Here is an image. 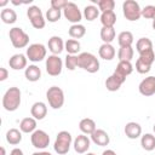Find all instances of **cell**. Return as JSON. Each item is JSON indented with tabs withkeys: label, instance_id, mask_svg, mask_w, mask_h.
<instances>
[{
	"label": "cell",
	"instance_id": "cell-1",
	"mask_svg": "<svg viewBox=\"0 0 155 155\" xmlns=\"http://www.w3.org/2000/svg\"><path fill=\"white\" fill-rule=\"evenodd\" d=\"M22 102V92L18 87H10L2 96V107L6 111H15L19 108Z\"/></svg>",
	"mask_w": 155,
	"mask_h": 155
},
{
	"label": "cell",
	"instance_id": "cell-2",
	"mask_svg": "<svg viewBox=\"0 0 155 155\" xmlns=\"http://www.w3.org/2000/svg\"><path fill=\"white\" fill-rule=\"evenodd\" d=\"M78 68L93 74L99 70V61L91 52H81L78 54Z\"/></svg>",
	"mask_w": 155,
	"mask_h": 155
},
{
	"label": "cell",
	"instance_id": "cell-3",
	"mask_svg": "<svg viewBox=\"0 0 155 155\" xmlns=\"http://www.w3.org/2000/svg\"><path fill=\"white\" fill-rule=\"evenodd\" d=\"M73 137L70 132L68 131H61L57 133L56 140L53 143V149L58 155H65L69 150L70 147L73 145Z\"/></svg>",
	"mask_w": 155,
	"mask_h": 155
},
{
	"label": "cell",
	"instance_id": "cell-4",
	"mask_svg": "<svg viewBox=\"0 0 155 155\" xmlns=\"http://www.w3.org/2000/svg\"><path fill=\"white\" fill-rule=\"evenodd\" d=\"M11 44L15 48H24L29 45V35L19 27H13L8 31Z\"/></svg>",
	"mask_w": 155,
	"mask_h": 155
},
{
	"label": "cell",
	"instance_id": "cell-5",
	"mask_svg": "<svg viewBox=\"0 0 155 155\" xmlns=\"http://www.w3.org/2000/svg\"><path fill=\"white\" fill-rule=\"evenodd\" d=\"M46 99L52 109H61L64 104V92L58 86H51L46 91Z\"/></svg>",
	"mask_w": 155,
	"mask_h": 155
},
{
	"label": "cell",
	"instance_id": "cell-6",
	"mask_svg": "<svg viewBox=\"0 0 155 155\" xmlns=\"http://www.w3.org/2000/svg\"><path fill=\"white\" fill-rule=\"evenodd\" d=\"M122 12L127 21L134 22L142 17V8L139 4L134 0H126L122 4Z\"/></svg>",
	"mask_w": 155,
	"mask_h": 155
},
{
	"label": "cell",
	"instance_id": "cell-7",
	"mask_svg": "<svg viewBox=\"0 0 155 155\" xmlns=\"http://www.w3.org/2000/svg\"><path fill=\"white\" fill-rule=\"evenodd\" d=\"M46 54H47V48L42 44H31V45H29L28 48H27V53H25L27 58L29 61L34 62V63L41 62L45 58H47Z\"/></svg>",
	"mask_w": 155,
	"mask_h": 155
},
{
	"label": "cell",
	"instance_id": "cell-8",
	"mask_svg": "<svg viewBox=\"0 0 155 155\" xmlns=\"http://www.w3.org/2000/svg\"><path fill=\"white\" fill-rule=\"evenodd\" d=\"M63 61L59 56H56V54H51L46 58L45 61V67H46V71L48 75L51 76H58L61 75L62 70H63Z\"/></svg>",
	"mask_w": 155,
	"mask_h": 155
},
{
	"label": "cell",
	"instance_id": "cell-9",
	"mask_svg": "<svg viewBox=\"0 0 155 155\" xmlns=\"http://www.w3.org/2000/svg\"><path fill=\"white\" fill-rule=\"evenodd\" d=\"M62 12H63L64 18L68 22L73 23V24H79L80 21L82 19V12H81V10L79 8V6L75 2L69 1L68 5L63 8Z\"/></svg>",
	"mask_w": 155,
	"mask_h": 155
},
{
	"label": "cell",
	"instance_id": "cell-10",
	"mask_svg": "<svg viewBox=\"0 0 155 155\" xmlns=\"http://www.w3.org/2000/svg\"><path fill=\"white\" fill-rule=\"evenodd\" d=\"M30 142L31 145L36 149H41L44 150L45 148L48 147L50 144V136L48 133H46L44 130H36L31 133L30 136Z\"/></svg>",
	"mask_w": 155,
	"mask_h": 155
},
{
	"label": "cell",
	"instance_id": "cell-11",
	"mask_svg": "<svg viewBox=\"0 0 155 155\" xmlns=\"http://www.w3.org/2000/svg\"><path fill=\"white\" fill-rule=\"evenodd\" d=\"M133 71V65L131 62H127V61H120L116 65V69L114 70L113 75L121 82L124 84L126 81V78L128 75H131Z\"/></svg>",
	"mask_w": 155,
	"mask_h": 155
},
{
	"label": "cell",
	"instance_id": "cell-12",
	"mask_svg": "<svg viewBox=\"0 0 155 155\" xmlns=\"http://www.w3.org/2000/svg\"><path fill=\"white\" fill-rule=\"evenodd\" d=\"M138 91L144 97H150L155 94V76L150 75L143 79L138 85Z\"/></svg>",
	"mask_w": 155,
	"mask_h": 155
},
{
	"label": "cell",
	"instance_id": "cell-13",
	"mask_svg": "<svg viewBox=\"0 0 155 155\" xmlns=\"http://www.w3.org/2000/svg\"><path fill=\"white\" fill-rule=\"evenodd\" d=\"M73 147L78 154H86L91 147V139L86 134H79L74 139Z\"/></svg>",
	"mask_w": 155,
	"mask_h": 155
},
{
	"label": "cell",
	"instance_id": "cell-14",
	"mask_svg": "<svg viewBox=\"0 0 155 155\" xmlns=\"http://www.w3.org/2000/svg\"><path fill=\"white\" fill-rule=\"evenodd\" d=\"M27 64H28V58L23 53H16L11 56L8 59V65L13 70H22V69L25 70V68L28 67Z\"/></svg>",
	"mask_w": 155,
	"mask_h": 155
},
{
	"label": "cell",
	"instance_id": "cell-15",
	"mask_svg": "<svg viewBox=\"0 0 155 155\" xmlns=\"http://www.w3.org/2000/svg\"><path fill=\"white\" fill-rule=\"evenodd\" d=\"M64 45H65V42L63 41V39L61 36H57V35L51 36L48 39V42H47V47H48L50 52L52 54H56V56H59L63 52Z\"/></svg>",
	"mask_w": 155,
	"mask_h": 155
},
{
	"label": "cell",
	"instance_id": "cell-16",
	"mask_svg": "<svg viewBox=\"0 0 155 155\" xmlns=\"http://www.w3.org/2000/svg\"><path fill=\"white\" fill-rule=\"evenodd\" d=\"M124 132L126 134L127 138L130 139H137L139 137H142V126L138 122L134 121H130L125 125Z\"/></svg>",
	"mask_w": 155,
	"mask_h": 155
},
{
	"label": "cell",
	"instance_id": "cell-17",
	"mask_svg": "<svg viewBox=\"0 0 155 155\" xmlns=\"http://www.w3.org/2000/svg\"><path fill=\"white\" fill-rule=\"evenodd\" d=\"M90 137H91V140L96 145H99V147H107L109 144V142H110L109 134L102 128H97Z\"/></svg>",
	"mask_w": 155,
	"mask_h": 155
},
{
	"label": "cell",
	"instance_id": "cell-18",
	"mask_svg": "<svg viewBox=\"0 0 155 155\" xmlns=\"http://www.w3.org/2000/svg\"><path fill=\"white\" fill-rule=\"evenodd\" d=\"M30 115L35 120H42L47 115V105L44 102H35L30 108Z\"/></svg>",
	"mask_w": 155,
	"mask_h": 155
},
{
	"label": "cell",
	"instance_id": "cell-19",
	"mask_svg": "<svg viewBox=\"0 0 155 155\" xmlns=\"http://www.w3.org/2000/svg\"><path fill=\"white\" fill-rule=\"evenodd\" d=\"M98 54L104 61H111L115 57L116 51L111 44H102L98 48Z\"/></svg>",
	"mask_w": 155,
	"mask_h": 155
},
{
	"label": "cell",
	"instance_id": "cell-20",
	"mask_svg": "<svg viewBox=\"0 0 155 155\" xmlns=\"http://www.w3.org/2000/svg\"><path fill=\"white\" fill-rule=\"evenodd\" d=\"M24 76H25V79H27L28 81H30V82H36V81H39L40 78H41V69H40L38 65H35V64H30V65H28V67L25 68V70H24Z\"/></svg>",
	"mask_w": 155,
	"mask_h": 155
},
{
	"label": "cell",
	"instance_id": "cell-21",
	"mask_svg": "<svg viewBox=\"0 0 155 155\" xmlns=\"http://www.w3.org/2000/svg\"><path fill=\"white\" fill-rule=\"evenodd\" d=\"M36 121L33 116L29 117H24L19 122V130L22 131V133H33L34 131H36Z\"/></svg>",
	"mask_w": 155,
	"mask_h": 155
},
{
	"label": "cell",
	"instance_id": "cell-22",
	"mask_svg": "<svg viewBox=\"0 0 155 155\" xmlns=\"http://www.w3.org/2000/svg\"><path fill=\"white\" fill-rule=\"evenodd\" d=\"M79 128H80V131L82 132V134H88V136H91V134L97 130V126H96L94 120H92V119H90V117H85V119H82V120L79 122Z\"/></svg>",
	"mask_w": 155,
	"mask_h": 155
},
{
	"label": "cell",
	"instance_id": "cell-23",
	"mask_svg": "<svg viewBox=\"0 0 155 155\" xmlns=\"http://www.w3.org/2000/svg\"><path fill=\"white\" fill-rule=\"evenodd\" d=\"M136 50L139 54L142 53H147V52H150V51H154L153 50V42L149 38H140L137 40L136 42Z\"/></svg>",
	"mask_w": 155,
	"mask_h": 155
},
{
	"label": "cell",
	"instance_id": "cell-24",
	"mask_svg": "<svg viewBox=\"0 0 155 155\" xmlns=\"http://www.w3.org/2000/svg\"><path fill=\"white\" fill-rule=\"evenodd\" d=\"M101 23L103 27L107 28H114L115 23H116V15L114 11H107V12H102L101 13Z\"/></svg>",
	"mask_w": 155,
	"mask_h": 155
},
{
	"label": "cell",
	"instance_id": "cell-25",
	"mask_svg": "<svg viewBox=\"0 0 155 155\" xmlns=\"http://www.w3.org/2000/svg\"><path fill=\"white\" fill-rule=\"evenodd\" d=\"M0 18L5 24H13L17 21V13L13 8L5 7L0 12Z\"/></svg>",
	"mask_w": 155,
	"mask_h": 155
},
{
	"label": "cell",
	"instance_id": "cell-26",
	"mask_svg": "<svg viewBox=\"0 0 155 155\" xmlns=\"http://www.w3.org/2000/svg\"><path fill=\"white\" fill-rule=\"evenodd\" d=\"M6 140L11 145H17L22 142V131L18 128H10L6 132Z\"/></svg>",
	"mask_w": 155,
	"mask_h": 155
},
{
	"label": "cell",
	"instance_id": "cell-27",
	"mask_svg": "<svg viewBox=\"0 0 155 155\" xmlns=\"http://www.w3.org/2000/svg\"><path fill=\"white\" fill-rule=\"evenodd\" d=\"M140 145L147 151L155 150V136L153 133H145L140 137Z\"/></svg>",
	"mask_w": 155,
	"mask_h": 155
},
{
	"label": "cell",
	"instance_id": "cell-28",
	"mask_svg": "<svg viewBox=\"0 0 155 155\" xmlns=\"http://www.w3.org/2000/svg\"><path fill=\"white\" fill-rule=\"evenodd\" d=\"M99 12H101V11H99V8H98L96 5H87V6H85V8H84L82 16L85 17L86 21L92 22V21L97 19V18L101 16Z\"/></svg>",
	"mask_w": 155,
	"mask_h": 155
},
{
	"label": "cell",
	"instance_id": "cell-29",
	"mask_svg": "<svg viewBox=\"0 0 155 155\" xmlns=\"http://www.w3.org/2000/svg\"><path fill=\"white\" fill-rule=\"evenodd\" d=\"M68 34H69V36L71 39H75V40L76 39H81L86 34V28H85V25H82L80 23L79 24H71L69 30H68Z\"/></svg>",
	"mask_w": 155,
	"mask_h": 155
},
{
	"label": "cell",
	"instance_id": "cell-30",
	"mask_svg": "<svg viewBox=\"0 0 155 155\" xmlns=\"http://www.w3.org/2000/svg\"><path fill=\"white\" fill-rule=\"evenodd\" d=\"M133 34L128 30H125V31H121L119 35H117V42L120 45V47H127V46H132L133 44Z\"/></svg>",
	"mask_w": 155,
	"mask_h": 155
},
{
	"label": "cell",
	"instance_id": "cell-31",
	"mask_svg": "<svg viewBox=\"0 0 155 155\" xmlns=\"http://www.w3.org/2000/svg\"><path fill=\"white\" fill-rule=\"evenodd\" d=\"M80 48H81V45L79 42V40H75V39H68L65 41V45H64V50L67 51L68 54H76L80 52Z\"/></svg>",
	"mask_w": 155,
	"mask_h": 155
},
{
	"label": "cell",
	"instance_id": "cell-32",
	"mask_svg": "<svg viewBox=\"0 0 155 155\" xmlns=\"http://www.w3.org/2000/svg\"><path fill=\"white\" fill-rule=\"evenodd\" d=\"M115 29L114 28H107V27H102L101 29V39L103 41V44H111L115 39Z\"/></svg>",
	"mask_w": 155,
	"mask_h": 155
},
{
	"label": "cell",
	"instance_id": "cell-33",
	"mask_svg": "<svg viewBox=\"0 0 155 155\" xmlns=\"http://www.w3.org/2000/svg\"><path fill=\"white\" fill-rule=\"evenodd\" d=\"M134 56V51H133V47L132 46H127V47H120L119 51H117V58H119V62L120 61H127V62H131L132 58Z\"/></svg>",
	"mask_w": 155,
	"mask_h": 155
},
{
	"label": "cell",
	"instance_id": "cell-34",
	"mask_svg": "<svg viewBox=\"0 0 155 155\" xmlns=\"http://www.w3.org/2000/svg\"><path fill=\"white\" fill-rule=\"evenodd\" d=\"M121 86H122V84H121L113 74H111L110 76H108L107 80H105V87H107V90L110 91V92H116V91H119Z\"/></svg>",
	"mask_w": 155,
	"mask_h": 155
},
{
	"label": "cell",
	"instance_id": "cell-35",
	"mask_svg": "<svg viewBox=\"0 0 155 155\" xmlns=\"http://www.w3.org/2000/svg\"><path fill=\"white\" fill-rule=\"evenodd\" d=\"M93 2H97V7L99 8L101 12H107V11H114L115 7V1L114 0H92Z\"/></svg>",
	"mask_w": 155,
	"mask_h": 155
},
{
	"label": "cell",
	"instance_id": "cell-36",
	"mask_svg": "<svg viewBox=\"0 0 155 155\" xmlns=\"http://www.w3.org/2000/svg\"><path fill=\"white\" fill-rule=\"evenodd\" d=\"M62 13H63V12H62L61 10H56V8L50 7V8L46 11V13H45V18H46V21H48L50 23H54V22H57V21L61 19Z\"/></svg>",
	"mask_w": 155,
	"mask_h": 155
},
{
	"label": "cell",
	"instance_id": "cell-37",
	"mask_svg": "<svg viewBox=\"0 0 155 155\" xmlns=\"http://www.w3.org/2000/svg\"><path fill=\"white\" fill-rule=\"evenodd\" d=\"M64 65L68 70H75L78 68V56L76 54H67L64 59Z\"/></svg>",
	"mask_w": 155,
	"mask_h": 155
},
{
	"label": "cell",
	"instance_id": "cell-38",
	"mask_svg": "<svg viewBox=\"0 0 155 155\" xmlns=\"http://www.w3.org/2000/svg\"><path fill=\"white\" fill-rule=\"evenodd\" d=\"M27 16H28V18H29V21H30V19H33V18H35V17L44 16V13H42V11H41V8H40L39 6L31 5V6H29L28 10H27Z\"/></svg>",
	"mask_w": 155,
	"mask_h": 155
},
{
	"label": "cell",
	"instance_id": "cell-39",
	"mask_svg": "<svg viewBox=\"0 0 155 155\" xmlns=\"http://www.w3.org/2000/svg\"><path fill=\"white\" fill-rule=\"evenodd\" d=\"M138 59H140L142 62L147 63L148 65H153V63L155 61V53H154V51H150V52H147V53H142V54H139Z\"/></svg>",
	"mask_w": 155,
	"mask_h": 155
},
{
	"label": "cell",
	"instance_id": "cell-40",
	"mask_svg": "<svg viewBox=\"0 0 155 155\" xmlns=\"http://www.w3.org/2000/svg\"><path fill=\"white\" fill-rule=\"evenodd\" d=\"M30 23L35 29H42L46 25V18H45V16H39V17L30 19Z\"/></svg>",
	"mask_w": 155,
	"mask_h": 155
},
{
	"label": "cell",
	"instance_id": "cell-41",
	"mask_svg": "<svg viewBox=\"0 0 155 155\" xmlns=\"http://www.w3.org/2000/svg\"><path fill=\"white\" fill-rule=\"evenodd\" d=\"M151 69V65H148L147 63L142 62L140 59H137L136 61V70L139 73V74H148Z\"/></svg>",
	"mask_w": 155,
	"mask_h": 155
},
{
	"label": "cell",
	"instance_id": "cell-42",
	"mask_svg": "<svg viewBox=\"0 0 155 155\" xmlns=\"http://www.w3.org/2000/svg\"><path fill=\"white\" fill-rule=\"evenodd\" d=\"M155 15V6L154 5H147L144 8H142V17L147 19H153Z\"/></svg>",
	"mask_w": 155,
	"mask_h": 155
},
{
	"label": "cell",
	"instance_id": "cell-43",
	"mask_svg": "<svg viewBox=\"0 0 155 155\" xmlns=\"http://www.w3.org/2000/svg\"><path fill=\"white\" fill-rule=\"evenodd\" d=\"M68 2H69V1H67V0H51L50 5H51V7H52V8H56V10H61V11H63V8L68 5Z\"/></svg>",
	"mask_w": 155,
	"mask_h": 155
},
{
	"label": "cell",
	"instance_id": "cell-44",
	"mask_svg": "<svg viewBox=\"0 0 155 155\" xmlns=\"http://www.w3.org/2000/svg\"><path fill=\"white\" fill-rule=\"evenodd\" d=\"M8 78V70L4 67L0 68V81H5Z\"/></svg>",
	"mask_w": 155,
	"mask_h": 155
},
{
	"label": "cell",
	"instance_id": "cell-45",
	"mask_svg": "<svg viewBox=\"0 0 155 155\" xmlns=\"http://www.w3.org/2000/svg\"><path fill=\"white\" fill-rule=\"evenodd\" d=\"M10 155H23V151L19 148H15V149H12L10 151Z\"/></svg>",
	"mask_w": 155,
	"mask_h": 155
},
{
	"label": "cell",
	"instance_id": "cell-46",
	"mask_svg": "<svg viewBox=\"0 0 155 155\" xmlns=\"http://www.w3.org/2000/svg\"><path fill=\"white\" fill-rule=\"evenodd\" d=\"M31 155H52L50 151H46V150H40V151H35Z\"/></svg>",
	"mask_w": 155,
	"mask_h": 155
},
{
	"label": "cell",
	"instance_id": "cell-47",
	"mask_svg": "<svg viewBox=\"0 0 155 155\" xmlns=\"http://www.w3.org/2000/svg\"><path fill=\"white\" fill-rule=\"evenodd\" d=\"M102 155H116V153L113 150V149H107L102 153Z\"/></svg>",
	"mask_w": 155,
	"mask_h": 155
},
{
	"label": "cell",
	"instance_id": "cell-48",
	"mask_svg": "<svg viewBox=\"0 0 155 155\" xmlns=\"http://www.w3.org/2000/svg\"><path fill=\"white\" fill-rule=\"evenodd\" d=\"M7 2H8L7 0H4V1H0V6H5V5L7 4Z\"/></svg>",
	"mask_w": 155,
	"mask_h": 155
},
{
	"label": "cell",
	"instance_id": "cell-49",
	"mask_svg": "<svg viewBox=\"0 0 155 155\" xmlns=\"http://www.w3.org/2000/svg\"><path fill=\"white\" fill-rule=\"evenodd\" d=\"M1 155H6V151H5V148L1 147Z\"/></svg>",
	"mask_w": 155,
	"mask_h": 155
},
{
	"label": "cell",
	"instance_id": "cell-50",
	"mask_svg": "<svg viewBox=\"0 0 155 155\" xmlns=\"http://www.w3.org/2000/svg\"><path fill=\"white\" fill-rule=\"evenodd\" d=\"M151 25H153V29L155 30V19H153V23H151Z\"/></svg>",
	"mask_w": 155,
	"mask_h": 155
},
{
	"label": "cell",
	"instance_id": "cell-51",
	"mask_svg": "<svg viewBox=\"0 0 155 155\" xmlns=\"http://www.w3.org/2000/svg\"><path fill=\"white\" fill-rule=\"evenodd\" d=\"M85 155H96V154H93V153H86Z\"/></svg>",
	"mask_w": 155,
	"mask_h": 155
},
{
	"label": "cell",
	"instance_id": "cell-52",
	"mask_svg": "<svg viewBox=\"0 0 155 155\" xmlns=\"http://www.w3.org/2000/svg\"><path fill=\"white\" fill-rule=\"evenodd\" d=\"M153 130H154V132H155V124H154V126H153Z\"/></svg>",
	"mask_w": 155,
	"mask_h": 155
},
{
	"label": "cell",
	"instance_id": "cell-53",
	"mask_svg": "<svg viewBox=\"0 0 155 155\" xmlns=\"http://www.w3.org/2000/svg\"><path fill=\"white\" fill-rule=\"evenodd\" d=\"M153 19H155V15H154V18H153Z\"/></svg>",
	"mask_w": 155,
	"mask_h": 155
}]
</instances>
